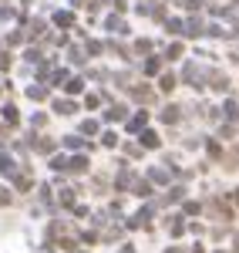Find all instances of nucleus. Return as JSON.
<instances>
[{
    "instance_id": "obj_1",
    "label": "nucleus",
    "mask_w": 239,
    "mask_h": 253,
    "mask_svg": "<svg viewBox=\"0 0 239 253\" xmlns=\"http://www.w3.org/2000/svg\"><path fill=\"white\" fill-rule=\"evenodd\" d=\"M3 118H7L10 125H17V112H14V105H7V108H3Z\"/></svg>"
},
{
    "instance_id": "obj_3",
    "label": "nucleus",
    "mask_w": 239,
    "mask_h": 253,
    "mask_svg": "<svg viewBox=\"0 0 239 253\" xmlns=\"http://www.w3.org/2000/svg\"><path fill=\"white\" fill-rule=\"evenodd\" d=\"M0 68H10V58L7 54H0Z\"/></svg>"
},
{
    "instance_id": "obj_2",
    "label": "nucleus",
    "mask_w": 239,
    "mask_h": 253,
    "mask_svg": "<svg viewBox=\"0 0 239 253\" xmlns=\"http://www.w3.org/2000/svg\"><path fill=\"white\" fill-rule=\"evenodd\" d=\"M7 203H10V193H7V189H0V206H7Z\"/></svg>"
}]
</instances>
